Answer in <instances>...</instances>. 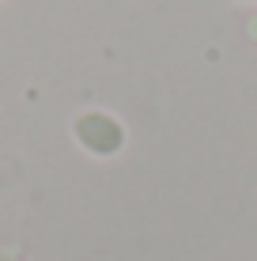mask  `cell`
<instances>
[]
</instances>
